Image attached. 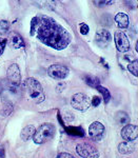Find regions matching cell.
I'll return each mask as SVG.
<instances>
[{"mask_svg": "<svg viewBox=\"0 0 138 158\" xmlns=\"http://www.w3.org/2000/svg\"><path fill=\"white\" fill-rule=\"evenodd\" d=\"M38 39L43 44L55 50H63L71 43L72 36L62 25L51 17H38V24L35 31Z\"/></svg>", "mask_w": 138, "mask_h": 158, "instance_id": "cell-1", "label": "cell"}, {"mask_svg": "<svg viewBox=\"0 0 138 158\" xmlns=\"http://www.w3.org/2000/svg\"><path fill=\"white\" fill-rule=\"evenodd\" d=\"M25 90H27V96L34 101L35 103H40L44 100V92H43L42 85L39 81L35 78L30 77L25 80Z\"/></svg>", "mask_w": 138, "mask_h": 158, "instance_id": "cell-2", "label": "cell"}, {"mask_svg": "<svg viewBox=\"0 0 138 158\" xmlns=\"http://www.w3.org/2000/svg\"><path fill=\"white\" fill-rule=\"evenodd\" d=\"M55 135V126L52 123L41 124L38 129H36L35 134L33 136L34 142L37 144H43L51 140Z\"/></svg>", "mask_w": 138, "mask_h": 158, "instance_id": "cell-3", "label": "cell"}, {"mask_svg": "<svg viewBox=\"0 0 138 158\" xmlns=\"http://www.w3.org/2000/svg\"><path fill=\"white\" fill-rule=\"evenodd\" d=\"M71 104H72L73 108L75 110H77V111L86 112V110L90 108L91 101L86 95H84L82 93H77L72 96Z\"/></svg>", "mask_w": 138, "mask_h": 158, "instance_id": "cell-4", "label": "cell"}, {"mask_svg": "<svg viewBox=\"0 0 138 158\" xmlns=\"http://www.w3.org/2000/svg\"><path fill=\"white\" fill-rule=\"evenodd\" d=\"M1 85H0V92H1L3 98L6 99V101H10L12 102V98L16 97V96H19V88L18 86L12 85L11 83L7 81V79L6 81H1Z\"/></svg>", "mask_w": 138, "mask_h": 158, "instance_id": "cell-5", "label": "cell"}, {"mask_svg": "<svg viewBox=\"0 0 138 158\" xmlns=\"http://www.w3.org/2000/svg\"><path fill=\"white\" fill-rule=\"evenodd\" d=\"M76 152L82 158H99V152L94 146L90 143H79Z\"/></svg>", "mask_w": 138, "mask_h": 158, "instance_id": "cell-6", "label": "cell"}, {"mask_svg": "<svg viewBox=\"0 0 138 158\" xmlns=\"http://www.w3.org/2000/svg\"><path fill=\"white\" fill-rule=\"evenodd\" d=\"M7 81L11 83L12 85L19 86L21 83V72H20V69L18 64L16 63H13L7 69Z\"/></svg>", "mask_w": 138, "mask_h": 158, "instance_id": "cell-7", "label": "cell"}, {"mask_svg": "<svg viewBox=\"0 0 138 158\" xmlns=\"http://www.w3.org/2000/svg\"><path fill=\"white\" fill-rule=\"evenodd\" d=\"M114 40H115V44H116L117 50H118L120 53H127L128 51H130V48H131V45H130V40L124 33L120 32V31L116 32L114 35Z\"/></svg>", "mask_w": 138, "mask_h": 158, "instance_id": "cell-8", "label": "cell"}, {"mask_svg": "<svg viewBox=\"0 0 138 158\" xmlns=\"http://www.w3.org/2000/svg\"><path fill=\"white\" fill-rule=\"evenodd\" d=\"M48 74L53 79L62 80L69 75V69L62 64H52L48 69Z\"/></svg>", "mask_w": 138, "mask_h": 158, "instance_id": "cell-9", "label": "cell"}, {"mask_svg": "<svg viewBox=\"0 0 138 158\" xmlns=\"http://www.w3.org/2000/svg\"><path fill=\"white\" fill-rule=\"evenodd\" d=\"M89 134L90 137L95 141H100L103 138L104 134H106V128L99 121L92 122L90 128H89Z\"/></svg>", "mask_w": 138, "mask_h": 158, "instance_id": "cell-10", "label": "cell"}, {"mask_svg": "<svg viewBox=\"0 0 138 158\" xmlns=\"http://www.w3.org/2000/svg\"><path fill=\"white\" fill-rule=\"evenodd\" d=\"M112 40V35L108 30L100 29L96 32L95 34V42L98 47L100 48H107L110 44Z\"/></svg>", "mask_w": 138, "mask_h": 158, "instance_id": "cell-11", "label": "cell"}, {"mask_svg": "<svg viewBox=\"0 0 138 158\" xmlns=\"http://www.w3.org/2000/svg\"><path fill=\"white\" fill-rule=\"evenodd\" d=\"M138 136V129L134 124H127L121 130V137L126 141H133Z\"/></svg>", "mask_w": 138, "mask_h": 158, "instance_id": "cell-12", "label": "cell"}, {"mask_svg": "<svg viewBox=\"0 0 138 158\" xmlns=\"http://www.w3.org/2000/svg\"><path fill=\"white\" fill-rule=\"evenodd\" d=\"M9 44L13 49H20V48L24 47V41L18 33L13 32L9 36Z\"/></svg>", "mask_w": 138, "mask_h": 158, "instance_id": "cell-13", "label": "cell"}, {"mask_svg": "<svg viewBox=\"0 0 138 158\" xmlns=\"http://www.w3.org/2000/svg\"><path fill=\"white\" fill-rule=\"evenodd\" d=\"M114 20L120 29H127L129 27L130 23L129 16L127 14H124V13H118V14H116V16L114 17Z\"/></svg>", "mask_w": 138, "mask_h": 158, "instance_id": "cell-14", "label": "cell"}, {"mask_svg": "<svg viewBox=\"0 0 138 158\" xmlns=\"http://www.w3.org/2000/svg\"><path fill=\"white\" fill-rule=\"evenodd\" d=\"M135 150V144L131 143L130 141H124L119 143L118 146V151L120 154H131L134 152Z\"/></svg>", "mask_w": 138, "mask_h": 158, "instance_id": "cell-15", "label": "cell"}, {"mask_svg": "<svg viewBox=\"0 0 138 158\" xmlns=\"http://www.w3.org/2000/svg\"><path fill=\"white\" fill-rule=\"evenodd\" d=\"M35 131H36V129H35L34 126H27L25 128L22 129L21 134H20L21 139H23L24 141H25V140H29L31 137L34 136Z\"/></svg>", "mask_w": 138, "mask_h": 158, "instance_id": "cell-16", "label": "cell"}, {"mask_svg": "<svg viewBox=\"0 0 138 158\" xmlns=\"http://www.w3.org/2000/svg\"><path fill=\"white\" fill-rule=\"evenodd\" d=\"M115 120H116L117 123L119 124H129L130 122V116L128 115L126 112H122V111H119L116 113L115 115Z\"/></svg>", "mask_w": 138, "mask_h": 158, "instance_id": "cell-17", "label": "cell"}, {"mask_svg": "<svg viewBox=\"0 0 138 158\" xmlns=\"http://www.w3.org/2000/svg\"><path fill=\"white\" fill-rule=\"evenodd\" d=\"M65 131L68 134L73 135V136H84V132L80 127H66Z\"/></svg>", "mask_w": 138, "mask_h": 158, "instance_id": "cell-18", "label": "cell"}, {"mask_svg": "<svg viewBox=\"0 0 138 158\" xmlns=\"http://www.w3.org/2000/svg\"><path fill=\"white\" fill-rule=\"evenodd\" d=\"M84 81H86V85H89L92 88H97L98 85H100V80L97 77H95V76H92V75L86 76L84 77Z\"/></svg>", "mask_w": 138, "mask_h": 158, "instance_id": "cell-19", "label": "cell"}, {"mask_svg": "<svg viewBox=\"0 0 138 158\" xmlns=\"http://www.w3.org/2000/svg\"><path fill=\"white\" fill-rule=\"evenodd\" d=\"M97 90L99 91V93L102 95V97H103V101L104 103H108L110 101V98H111V94H110L109 90L107 88H104V86H101V85H98L97 86Z\"/></svg>", "mask_w": 138, "mask_h": 158, "instance_id": "cell-20", "label": "cell"}, {"mask_svg": "<svg viewBox=\"0 0 138 158\" xmlns=\"http://www.w3.org/2000/svg\"><path fill=\"white\" fill-rule=\"evenodd\" d=\"M128 70H129L130 72H131V74H133L135 77H137V75H138V73H137L138 72V61H137V59H134L128 64Z\"/></svg>", "mask_w": 138, "mask_h": 158, "instance_id": "cell-21", "label": "cell"}, {"mask_svg": "<svg viewBox=\"0 0 138 158\" xmlns=\"http://www.w3.org/2000/svg\"><path fill=\"white\" fill-rule=\"evenodd\" d=\"M10 23L6 20H0V35H4L9 32Z\"/></svg>", "mask_w": 138, "mask_h": 158, "instance_id": "cell-22", "label": "cell"}, {"mask_svg": "<svg viewBox=\"0 0 138 158\" xmlns=\"http://www.w3.org/2000/svg\"><path fill=\"white\" fill-rule=\"evenodd\" d=\"M37 24H38V17H34V18L32 19V21H31V32H30L31 36H34Z\"/></svg>", "mask_w": 138, "mask_h": 158, "instance_id": "cell-23", "label": "cell"}, {"mask_svg": "<svg viewBox=\"0 0 138 158\" xmlns=\"http://www.w3.org/2000/svg\"><path fill=\"white\" fill-rule=\"evenodd\" d=\"M79 31L82 35H88L89 34V31H90V27L86 23H80L79 25Z\"/></svg>", "mask_w": 138, "mask_h": 158, "instance_id": "cell-24", "label": "cell"}, {"mask_svg": "<svg viewBox=\"0 0 138 158\" xmlns=\"http://www.w3.org/2000/svg\"><path fill=\"white\" fill-rule=\"evenodd\" d=\"M100 101H101L100 97H98V96H94L93 99H92V101H91V104L93 106H98L99 104H100Z\"/></svg>", "mask_w": 138, "mask_h": 158, "instance_id": "cell-25", "label": "cell"}, {"mask_svg": "<svg viewBox=\"0 0 138 158\" xmlns=\"http://www.w3.org/2000/svg\"><path fill=\"white\" fill-rule=\"evenodd\" d=\"M6 39H0V56L3 54L4 49H6Z\"/></svg>", "mask_w": 138, "mask_h": 158, "instance_id": "cell-26", "label": "cell"}, {"mask_svg": "<svg viewBox=\"0 0 138 158\" xmlns=\"http://www.w3.org/2000/svg\"><path fill=\"white\" fill-rule=\"evenodd\" d=\"M93 3H95V6H107V4H111L113 3V1H93Z\"/></svg>", "mask_w": 138, "mask_h": 158, "instance_id": "cell-27", "label": "cell"}, {"mask_svg": "<svg viewBox=\"0 0 138 158\" xmlns=\"http://www.w3.org/2000/svg\"><path fill=\"white\" fill-rule=\"evenodd\" d=\"M56 158H75L73 156V155L69 154V153H60V154H58V156Z\"/></svg>", "mask_w": 138, "mask_h": 158, "instance_id": "cell-28", "label": "cell"}, {"mask_svg": "<svg viewBox=\"0 0 138 158\" xmlns=\"http://www.w3.org/2000/svg\"><path fill=\"white\" fill-rule=\"evenodd\" d=\"M0 158H6V149L0 146Z\"/></svg>", "mask_w": 138, "mask_h": 158, "instance_id": "cell-29", "label": "cell"}, {"mask_svg": "<svg viewBox=\"0 0 138 158\" xmlns=\"http://www.w3.org/2000/svg\"><path fill=\"white\" fill-rule=\"evenodd\" d=\"M100 61L102 62V65H103V67H106L107 69H109V65H108V62H107V61H104L103 59H102V58L100 59Z\"/></svg>", "mask_w": 138, "mask_h": 158, "instance_id": "cell-30", "label": "cell"}]
</instances>
